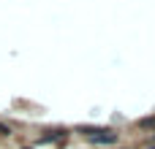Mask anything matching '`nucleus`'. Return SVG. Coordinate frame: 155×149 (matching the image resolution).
<instances>
[{"label": "nucleus", "instance_id": "nucleus-2", "mask_svg": "<svg viewBox=\"0 0 155 149\" xmlns=\"http://www.w3.org/2000/svg\"><path fill=\"white\" fill-rule=\"evenodd\" d=\"M8 133H11V130H8V128H3V125H0V136H8Z\"/></svg>", "mask_w": 155, "mask_h": 149}, {"label": "nucleus", "instance_id": "nucleus-1", "mask_svg": "<svg viewBox=\"0 0 155 149\" xmlns=\"http://www.w3.org/2000/svg\"><path fill=\"white\" fill-rule=\"evenodd\" d=\"M142 128H155V119H144V122H142Z\"/></svg>", "mask_w": 155, "mask_h": 149}]
</instances>
